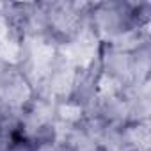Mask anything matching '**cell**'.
Instances as JSON below:
<instances>
[{
	"label": "cell",
	"instance_id": "6da1fadb",
	"mask_svg": "<svg viewBox=\"0 0 151 151\" xmlns=\"http://www.w3.org/2000/svg\"><path fill=\"white\" fill-rule=\"evenodd\" d=\"M29 55H30L29 78L34 84L45 82L53 68L55 46L48 39H45L43 36L36 34V36L29 37Z\"/></svg>",
	"mask_w": 151,
	"mask_h": 151
},
{
	"label": "cell",
	"instance_id": "7a4b0ae2",
	"mask_svg": "<svg viewBox=\"0 0 151 151\" xmlns=\"http://www.w3.org/2000/svg\"><path fill=\"white\" fill-rule=\"evenodd\" d=\"M96 52H98V37L89 27L82 29L71 43L60 46L64 62H68L73 68H87L94 60Z\"/></svg>",
	"mask_w": 151,
	"mask_h": 151
},
{
	"label": "cell",
	"instance_id": "3957f363",
	"mask_svg": "<svg viewBox=\"0 0 151 151\" xmlns=\"http://www.w3.org/2000/svg\"><path fill=\"white\" fill-rule=\"evenodd\" d=\"M30 98V87L27 80L18 73L2 75L0 78V103H6L7 107H22Z\"/></svg>",
	"mask_w": 151,
	"mask_h": 151
},
{
	"label": "cell",
	"instance_id": "277c9868",
	"mask_svg": "<svg viewBox=\"0 0 151 151\" xmlns=\"http://www.w3.org/2000/svg\"><path fill=\"white\" fill-rule=\"evenodd\" d=\"M50 23L60 34H73L78 30L80 13L77 4H55L50 11Z\"/></svg>",
	"mask_w": 151,
	"mask_h": 151
},
{
	"label": "cell",
	"instance_id": "5b68a950",
	"mask_svg": "<svg viewBox=\"0 0 151 151\" xmlns=\"http://www.w3.org/2000/svg\"><path fill=\"white\" fill-rule=\"evenodd\" d=\"M75 68L69 66L68 62L60 64L55 71H52L48 75V78L45 80L46 82V91L50 96H66L69 94V91L73 89L75 86Z\"/></svg>",
	"mask_w": 151,
	"mask_h": 151
},
{
	"label": "cell",
	"instance_id": "8992f818",
	"mask_svg": "<svg viewBox=\"0 0 151 151\" xmlns=\"http://www.w3.org/2000/svg\"><path fill=\"white\" fill-rule=\"evenodd\" d=\"M119 23H121L119 13L114 11V9L109 7V6L101 7V9L96 13V27H98V30H100L105 37H116V36L119 34V29H117Z\"/></svg>",
	"mask_w": 151,
	"mask_h": 151
},
{
	"label": "cell",
	"instance_id": "52a82bcc",
	"mask_svg": "<svg viewBox=\"0 0 151 151\" xmlns=\"http://www.w3.org/2000/svg\"><path fill=\"white\" fill-rule=\"evenodd\" d=\"M107 62V69L109 75L119 78H132V59L126 53L121 52H112L110 55H107L105 59Z\"/></svg>",
	"mask_w": 151,
	"mask_h": 151
},
{
	"label": "cell",
	"instance_id": "ba28073f",
	"mask_svg": "<svg viewBox=\"0 0 151 151\" xmlns=\"http://www.w3.org/2000/svg\"><path fill=\"white\" fill-rule=\"evenodd\" d=\"M52 114H53V105L46 100H41L34 105V109L30 110L25 124H27V130L29 132H36L39 130L41 126H45L50 119H52Z\"/></svg>",
	"mask_w": 151,
	"mask_h": 151
},
{
	"label": "cell",
	"instance_id": "9c48e42d",
	"mask_svg": "<svg viewBox=\"0 0 151 151\" xmlns=\"http://www.w3.org/2000/svg\"><path fill=\"white\" fill-rule=\"evenodd\" d=\"M119 91H121V80H117L116 77H112L109 73H103L101 78L98 80V96L107 101V100L116 98Z\"/></svg>",
	"mask_w": 151,
	"mask_h": 151
},
{
	"label": "cell",
	"instance_id": "30bf717a",
	"mask_svg": "<svg viewBox=\"0 0 151 151\" xmlns=\"http://www.w3.org/2000/svg\"><path fill=\"white\" fill-rule=\"evenodd\" d=\"M126 139L133 147H137V151H147L149 149V128H147V124L132 126L126 132Z\"/></svg>",
	"mask_w": 151,
	"mask_h": 151
},
{
	"label": "cell",
	"instance_id": "8fae6325",
	"mask_svg": "<svg viewBox=\"0 0 151 151\" xmlns=\"http://www.w3.org/2000/svg\"><path fill=\"white\" fill-rule=\"evenodd\" d=\"M20 57H22V46L16 37L9 36L4 41V45L0 46V59L6 62H11V64H16L20 60Z\"/></svg>",
	"mask_w": 151,
	"mask_h": 151
},
{
	"label": "cell",
	"instance_id": "7c38bea8",
	"mask_svg": "<svg viewBox=\"0 0 151 151\" xmlns=\"http://www.w3.org/2000/svg\"><path fill=\"white\" fill-rule=\"evenodd\" d=\"M57 112H59L62 123H75L82 117V107L77 103H62Z\"/></svg>",
	"mask_w": 151,
	"mask_h": 151
},
{
	"label": "cell",
	"instance_id": "4fadbf2b",
	"mask_svg": "<svg viewBox=\"0 0 151 151\" xmlns=\"http://www.w3.org/2000/svg\"><path fill=\"white\" fill-rule=\"evenodd\" d=\"M11 36V30H9V23L4 16H0V46L4 45V41Z\"/></svg>",
	"mask_w": 151,
	"mask_h": 151
},
{
	"label": "cell",
	"instance_id": "5bb4252c",
	"mask_svg": "<svg viewBox=\"0 0 151 151\" xmlns=\"http://www.w3.org/2000/svg\"><path fill=\"white\" fill-rule=\"evenodd\" d=\"M0 9H2V4H0Z\"/></svg>",
	"mask_w": 151,
	"mask_h": 151
}]
</instances>
